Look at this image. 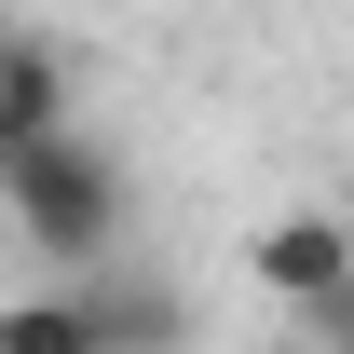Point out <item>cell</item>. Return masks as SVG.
<instances>
[{"label":"cell","mask_w":354,"mask_h":354,"mask_svg":"<svg viewBox=\"0 0 354 354\" xmlns=\"http://www.w3.org/2000/svg\"><path fill=\"white\" fill-rule=\"evenodd\" d=\"M0 218H14L28 259L95 272V259H123L136 191H123V164H109L82 123H55V136H0Z\"/></svg>","instance_id":"obj_1"},{"label":"cell","mask_w":354,"mask_h":354,"mask_svg":"<svg viewBox=\"0 0 354 354\" xmlns=\"http://www.w3.org/2000/svg\"><path fill=\"white\" fill-rule=\"evenodd\" d=\"M68 286H82L95 354H191V300H177L164 272H136V245H123V259H95V272H68Z\"/></svg>","instance_id":"obj_2"},{"label":"cell","mask_w":354,"mask_h":354,"mask_svg":"<svg viewBox=\"0 0 354 354\" xmlns=\"http://www.w3.org/2000/svg\"><path fill=\"white\" fill-rule=\"evenodd\" d=\"M245 272H259L286 313H300V300H354V232H341V205H286V218L245 245Z\"/></svg>","instance_id":"obj_3"},{"label":"cell","mask_w":354,"mask_h":354,"mask_svg":"<svg viewBox=\"0 0 354 354\" xmlns=\"http://www.w3.org/2000/svg\"><path fill=\"white\" fill-rule=\"evenodd\" d=\"M55 123H68V68H55V41L0 28V136H55Z\"/></svg>","instance_id":"obj_4"},{"label":"cell","mask_w":354,"mask_h":354,"mask_svg":"<svg viewBox=\"0 0 354 354\" xmlns=\"http://www.w3.org/2000/svg\"><path fill=\"white\" fill-rule=\"evenodd\" d=\"M0 354H95L82 286H41V300H0Z\"/></svg>","instance_id":"obj_5"},{"label":"cell","mask_w":354,"mask_h":354,"mask_svg":"<svg viewBox=\"0 0 354 354\" xmlns=\"http://www.w3.org/2000/svg\"><path fill=\"white\" fill-rule=\"evenodd\" d=\"M41 14H123V0H41Z\"/></svg>","instance_id":"obj_6"}]
</instances>
